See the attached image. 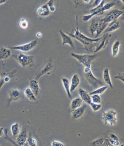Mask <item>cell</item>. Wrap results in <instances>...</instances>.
<instances>
[{
	"mask_svg": "<svg viewBox=\"0 0 124 146\" xmlns=\"http://www.w3.org/2000/svg\"><path fill=\"white\" fill-rule=\"evenodd\" d=\"M75 34H73L71 33L66 32V33L70 36L72 37L73 38L77 39L84 45V49L87 50L88 52H92V48L95 47L97 45V42L100 40L103 37V36L99 38H96L95 39H92L91 38L87 37L83 34L80 31L79 29V25H78V17H76V28L74 29Z\"/></svg>",
	"mask_w": 124,
	"mask_h": 146,
	"instance_id": "obj_1",
	"label": "cell"
},
{
	"mask_svg": "<svg viewBox=\"0 0 124 146\" xmlns=\"http://www.w3.org/2000/svg\"><path fill=\"white\" fill-rule=\"evenodd\" d=\"M91 67V66L84 67V77L89 84L95 89L97 88L99 86H105V84L103 83L101 80L99 79L94 76Z\"/></svg>",
	"mask_w": 124,
	"mask_h": 146,
	"instance_id": "obj_2",
	"label": "cell"
},
{
	"mask_svg": "<svg viewBox=\"0 0 124 146\" xmlns=\"http://www.w3.org/2000/svg\"><path fill=\"white\" fill-rule=\"evenodd\" d=\"M54 67V63L53 59L50 57L44 62L42 66L40 68L35 74L34 79L38 81L39 78L44 75L49 74L53 70Z\"/></svg>",
	"mask_w": 124,
	"mask_h": 146,
	"instance_id": "obj_3",
	"label": "cell"
},
{
	"mask_svg": "<svg viewBox=\"0 0 124 146\" xmlns=\"http://www.w3.org/2000/svg\"><path fill=\"white\" fill-rule=\"evenodd\" d=\"M13 57L16 59L18 63L23 68L33 67L34 64V57L32 55H28L25 54H14Z\"/></svg>",
	"mask_w": 124,
	"mask_h": 146,
	"instance_id": "obj_4",
	"label": "cell"
},
{
	"mask_svg": "<svg viewBox=\"0 0 124 146\" xmlns=\"http://www.w3.org/2000/svg\"><path fill=\"white\" fill-rule=\"evenodd\" d=\"M71 55L78 60L80 63L84 65V67L91 66L92 62L97 57V54H80L72 52Z\"/></svg>",
	"mask_w": 124,
	"mask_h": 146,
	"instance_id": "obj_5",
	"label": "cell"
},
{
	"mask_svg": "<svg viewBox=\"0 0 124 146\" xmlns=\"http://www.w3.org/2000/svg\"><path fill=\"white\" fill-rule=\"evenodd\" d=\"M117 113L113 109L104 112L102 115V119L106 125L114 126L116 124L117 121Z\"/></svg>",
	"mask_w": 124,
	"mask_h": 146,
	"instance_id": "obj_6",
	"label": "cell"
},
{
	"mask_svg": "<svg viewBox=\"0 0 124 146\" xmlns=\"http://www.w3.org/2000/svg\"><path fill=\"white\" fill-rule=\"evenodd\" d=\"M123 14L124 11L123 10L118 9H114L109 12L104 18H102L100 20L101 21L109 23L115 20H117L118 18H119Z\"/></svg>",
	"mask_w": 124,
	"mask_h": 146,
	"instance_id": "obj_7",
	"label": "cell"
},
{
	"mask_svg": "<svg viewBox=\"0 0 124 146\" xmlns=\"http://www.w3.org/2000/svg\"><path fill=\"white\" fill-rule=\"evenodd\" d=\"M37 40H34L31 42L21 45L17 46L15 47H10V49L13 50H18L23 52H31L34 47L37 45Z\"/></svg>",
	"mask_w": 124,
	"mask_h": 146,
	"instance_id": "obj_8",
	"label": "cell"
},
{
	"mask_svg": "<svg viewBox=\"0 0 124 146\" xmlns=\"http://www.w3.org/2000/svg\"><path fill=\"white\" fill-rule=\"evenodd\" d=\"M111 37V35L108 34L103 35V37L101 39L97 42V45L95 46V49L93 52V53L95 54L102 49H105L109 44Z\"/></svg>",
	"mask_w": 124,
	"mask_h": 146,
	"instance_id": "obj_9",
	"label": "cell"
},
{
	"mask_svg": "<svg viewBox=\"0 0 124 146\" xmlns=\"http://www.w3.org/2000/svg\"><path fill=\"white\" fill-rule=\"evenodd\" d=\"M22 97V93L21 91L19 89H11L9 92L8 94V104H9L12 102L18 101Z\"/></svg>",
	"mask_w": 124,
	"mask_h": 146,
	"instance_id": "obj_10",
	"label": "cell"
},
{
	"mask_svg": "<svg viewBox=\"0 0 124 146\" xmlns=\"http://www.w3.org/2000/svg\"><path fill=\"white\" fill-rule=\"evenodd\" d=\"M17 144L18 146H23L25 144L28 138L27 131L24 129L20 131L19 134L17 136Z\"/></svg>",
	"mask_w": 124,
	"mask_h": 146,
	"instance_id": "obj_11",
	"label": "cell"
},
{
	"mask_svg": "<svg viewBox=\"0 0 124 146\" xmlns=\"http://www.w3.org/2000/svg\"><path fill=\"white\" fill-rule=\"evenodd\" d=\"M87 108V106L84 104L83 106L78 107L76 109L73 110L72 112V117L73 119H77L82 117L86 112Z\"/></svg>",
	"mask_w": 124,
	"mask_h": 146,
	"instance_id": "obj_12",
	"label": "cell"
},
{
	"mask_svg": "<svg viewBox=\"0 0 124 146\" xmlns=\"http://www.w3.org/2000/svg\"><path fill=\"white\" fill-rule=\"evenodd\" d=\"M59 34H60V36H61L62 39L63 40L62 45L63 46L66 45V44H68L73 48H75L74 42L73 41L72 38L71 36H70L69 35H68V34L63 32L61 30H59Z\"/></svg>",
	"mask_w": 124,
	"mask_h": 146,
	"instance_id": "obj_13",
	"label": "cell"
},
{
	"mask_svg": "<svg viewBox=\"0 0 124 146\" xmlns=\"http://www.w3.org/2000/svg\"><path fill=\"white\" fill-rule=\"evenodd\" d=\"M29 88L31 89L36 97L38 96L40 92V88L38 81L34 79H31L29 82Z\"/></svg>",
	"mask_w": 124,
	"mask_h": 146,
	"instance_id": "obj_14",
	"label": "cell"
},
{
	"mask_svg": "<svg viewBox=\"0 0 124 146\" xmlns=\"http://www.w3.org/2000/svg\"><path fill=\"white\" fill-rule=\"evenodd\" d=\"M80 84V78L79 75L77 74H75L73 75L72 77L71 78V84H70V90L71 93L74 92Z\"/></svg>",
	"mask_w": 124,
	"mask_h": 146,
	"instance_id": "obj_15",
	"label": "cell"
},
{
	"mask_svg": "<svg viewBox=\"0 0 124 146\" xmlns=\"http://www.w3.org/2000/svg\"><path fill=\"white\" fill-rule=\"evenodd\" d=\"M120 27L119 21L117 20H115L108 24V26L104 31L105 32H113L119 29Z\"/></svg>",
	"mask_w": 124,
	"mask_h": 146,
	"instance_id": "obj_16",
	"label": "cell"
},
{
	"mask_svg": "<svg viewBox=\"0 0 124 146\" xmlns=\"http://www.w3.org/2000/svg\"><path fill=\"white\" fill-rule=\"evenodd\" d=\"M79 94L80 96V98L82 100V101H84V102L88 104H90L91 102V96L87 91L82 88H80L79 89Z\"/></svg>",
	"mask_w": 124,
	"mask_h": 146,
	"instance_id": "obj_17",
	"label": "cell"
},
{
	"mask_svg": "<svg viewBox=\"0 0 124 146\" xmlns=\"http://www.w3.org/2000/svg\"><path fill=\"white\" fill-rule=\"evenodd\" d=\"M36 12L37 14L41 17L48 16L51 14L47 3L37 8Z\"/></svg>",
	"mask_w": 124,
	"mask_h": 146,
	"instance_id": "obj_18",
	"label": "cell"
},
{
	"mask_svg": "<svg viewBox=\"0 0 124 146\" xmlns=\"http://www.w3.org/2000/svg\"><path fill=\"white\" fill-rule=\"evenodd\" d=\"M103 79L104 82L108 86H109L111 88H113V84L111 81V78L110 76V72L108 68H105L104 69L103 71Z\"/></svg>",
	"mask_w": 124,
	"mask_h": 146,
	"instance_id": "obj_19",
	"label": "cell"
},
{
	"mask_svg": "<svg viewBox=\"0 0 124 146\" xmlns=\"http://www.w3.org/2000/svg\"><path fill=\"white\" fill-rule=\"evenodd\" d=\"M11 55V51L9 48L2 47L0 48V60L8 59Z\"/></svg>",
	"mask_w": 124,
	"mask_h": 146,
	"instance_id": "obj_20",
	"label": "cell"
},
{
	"mask_svg": "<svg viewBox=\"0 0 124 146\" xmlns=\"http://www.w3.org/2000/svg\"><path fill=\"white\" fill-rule=\"evenodd\" d=\"M62 82L63 86H64L66 92V94L68 95V97L69 99H71L72 98V95H71V92L70 90V82H69V80L66 77H64V78L62 79Z\"/></svg>",
	"mask_w": 124,
	"mask_h": 146,
	"instance_id": "obj_21",
	"label": "cell"
},
{
	"mask_svg": "<svg viewBox=\"0 0 124 146\" xmlns=\"http://www.w3.org/2000/svg\"><path fill=\"white\" fill-rule=\"evenodd\" d=\"M109 23H106L105 22H103L98 20V25L97 27V31H96V36L95 38L98 37V36L102 32L105 30V29L108 26Z\"/></svg>",
	"mask_w": 124,
	"mask_h": 146,
	"instance_id": "obj_22",
	"label": "cell"
},
{
	"mask_svg": "<svg viewBox=\"0 0 124 146\" xmlns=\"http://www.w3.org/2000/svg\"><path fill=\"white\" fill-rule=\"evenodd\" d=\"M24 94L29 101L35 102L37 100L36 97L34 95L31 89L29 88H26L24 89Z\"/></svg>",
	"mask_w": 124,
	"mask_h": 146,
	"instance_id": "obj_23",
	"label": "cell"
},
{
	"mask_svg": "<svg viewBox=\"0 0 124 146\" xmlns=\"http://www.w3.org/2000/svg\"><path fill=\"white\" fill-rule=\"evenodd\" d=\"M121 45V42L119 40L115 41L112 46V55L113 57L117 56L119 52L120 46Z\"/></svg>",
	"mask_w": 124,
	"mask_h": 146,
	"instance_id": "obj_24",
	"label": "cell"
},
{
	"mask_svg": "<svg viewBox=\"0 0 124 146\" xmlns=\"http://www.w3.org/2000/svg\"><path fill=\"white\" fill-rule=\"evenodd\" d=\"M82 100L80 98H76L73 99L71 101V104H70L71 109L73 110H74L80 106H82Z\"/></svg>",
	"mask_w": 124,
	"mask_h": 146,
	"instance_id": "obj_25",
	"label": "cell"
},
{
	"mask_svg": "<svg viewBox=\"0 0 124 146\" xmlns=\"http://www.w3.org/2000/svg\"><path fill=\"white\" fill-rule=\"evenodd\" d=\"M11 131L13 136H17L21 131L19 124L18 123L13 124L11 126Z\"/></svg>",
	"mask_w": 124,
	"mask_h": 146,
	"instance_id": "obj_26",
	"label": "cell"
},
{
	"mask_svg": "<svg viewBox=\"0 0 124 146\" xmlns=\"http://www.w3.org/2000/svg\"><path fill=\"white\" fill-rule=\"evenodd\" d=\"M102 14H103V13H102L101 10H98V11H97L91 13V14H90L84 15L82 17V20H83L84 21H88L90 19H91L95 16H96V15H101Z\"/></svg>",
	"mask_w": 124,
	"mask_h": 146,
	"instance_id": "obj_27",
	"label": "cell"
},
{
	"mask_svg": "<svg viewBox=\"0 0 124 146\" xmlns=\"http://www.w3.org/2000/svg\"><path fill=\"white\" fill-rule=\"evenodd\" d=\"M109 86H103L102 87L100 88H97V89H95V90L93 91L92 92L90 93L89 95H92L93 94H97V95H101L103 94L105 92V91H106L107 89H108Z\"/></svg>",
	"mask_w": 124,
	"mask_h": 146,
	"instance_id": "obj_28",
	"label": "cell"
},
{
	"mask_svg": "<svg viewBox=\"0 0 124 146\" xmlns=\"http://www.w3.org/2000/svg\"><path fill=\"white\" fill-rule=\"evenodd\" d=\"M98 25V21H97L95 20H92L90 26L89 27V30H90V32L91 33L92 35H93L96 32Z\"/></svg>",
	"mask_w": 124,
	"mask_h": 146,
	"instance_id": "obj_29",
	"label": "cell"
},
{
	"mask_svg": "<svg viewBox=\"0 0 124 146\" xmlns=\"http://www.w3.org/2000/svg\"><path fill=\"white\" fill-rule=\"evenodd\" d=\"M115 2H110L108 3L104 4L102 8V12L104 13V12L107 10H110L111 8H113L115 5Z\"/></svg>",
	"mask_w": 124,
	"mask_h": 146,
	"instance_id": "obj_30",
	"label": "cell"
},
{
	"mask_svg": "<svg viewBox=\"0 0 124 146\" xmlns=\"http://www.w3.org/2000/svg\"><path fill=\"white\" fill-rule=\"evenodd\" d=\"M91 99V102L96 104H101V99L100 95L97 94H93L90 95Z\"/></svg>",
	"mask_w": 124,
	"mask_h": 146,
	"instance_id": "obj_31",
	"label": "cell"
},
{
	"mask_svg": "<svg viewBox=\"0 0 124 146\" xmlns=\"http://www.w3.org/2000/svg\"><path fill=\"white\" fill-rule=\"evenodd\" d=\"M89 104L93 112H97L101 108L102 105L101 104H96L91 102Z\"/></svg>",
	"mask_w": 124,
	"mask_h": 146,
	"instance_id": "obj_32",
	"label": "cell"
},
{
	"mask_svg": "<svg viewBox=\"0 0 124 146\" xmlns=\"http://www.w3.org/2000/svg\"><path fill=\"white\" fill-rule=\"evenodd\" d=\"M104 139L103 138H98L97 139L95 140L90 143L91 146H102Z\"/></svg>",
	"mask_w": 124,
	"mask_h": 146,
	"instance_id": "obj_33",
	"label": "cell"
},
{
	"mask_svg": "<svg viewBox=\"0 0 124 146\" xmlns=\"http://www.w3.org/2000/svg\"><path fill=\"white\" fill-rule=\"evenodd\" d=\"M27 143L30 146H37V142L36 140L32 137H28Z\"/></svg>",
	"mask_w": 124,
	"mask_h": 146,
	"instance_id": "obj_34",
	"label": "cell"
},
{
	"mask_svg": "<svg viewBox=\"0 0 124 146\" xmlns=\"http://www.w3.org/2000/svg\"><path fill=\"white\" fill-rule=\"evenodd\" d=\"M19 26L24 29H27L28 26V23L27 20H26L25 19L23 18L20 21L19 23Z\"/></svg>",
	"mask_w": 124,
	"mask_h": 146,
	"instance_id": "obj_35",
	"label": "cell"
},
{
	"mask_svg": "<svg viewBox=\"0 0 124 146\" xmlns=\"http://www.w3.org/2000/svg\"><path fill=\"white\" fill-rule=\"evenodd\" d=\"M115 79H118L120 80L123 83H124V72H122V73H118V74L115 77Z\"/></svg>",
	"mask_w": 124,
	"mask_h": 146,
	"instance_id": "obj_36",
	"label": "cell"
},
{
	"mask_svg": "<svg viewBox=\"0 0 124 146\" xmlns=\"http://www.w3.org/2000/svg\"><path fill=\"white\" fill-rule=\"evenodd\" d=\"M52 146H64V145L63 143L60 142L59 141H53L52 142Z\"/></svg>",
	"mask_w": 124,
	"mask_h": 146,
	"instance_id": "obj_37",
	"label": "cell"
},
{
	"mask_svg": "<svg viewBox=\"0 0 124 146\" xmlns=\"http://www.w3.org/2000/svg\"><path fill=\"white\" fill-rule=\"evenodd\" d=\"M109 136H110L109 139L112 140H119L118 137L114 133H110Z\"/></svg>",
	"mask_w": 124,
	"mask_h": 146,
	"instance_id": "obj_38",
	"label": "cell"
},
{
	"mask_svg": "<svg viewBox=\"0 0 124 146\" xmlns=\"http://www.w3.org/2000/svg\"><path fill=\"white\" fill-rule=\"evenodd\" d=\"M103 146H111V144L110 143V141L109 139H105L104 141L103 142V144H102Z\"/></svg>",
	"mask_w": 124,
	"mask_h": 146,
	"instance_id": "obj_39",
	"label": "cell"
},
{
	"mask_svg": "<svg viewBox=\"0 0 124 146\" xmlns=\"http://www.w3.org/2000/svg\"><path fill=\"white\" fill-rule=\"evenodd\" d=\"M102 1H103V0H95L94 3H93V6L97 7V5H99V4L101 3V2Z\"/></svg>",
	"mask_w": 124,
	"mask_h": 146,
	"instance_id": "obj_40",
	"label": "cell"
},
{
	"mask_svg": "<svg viewBox=\"0 0 124 146\" xmlns=\"http://www.w3.org/2000/svg\"><path fill=\"white\" fill-rule=\"evenodd\" d=\"M54 0H49L47 4L48 5V7H50L52 5H54Z\"/></svg>",
	"mask_w": 124,
	"mask_h": 146,
	"instance_id": "obj_41",
	"label": "cell"
},
{
	"mask_svg": "<svg viewBox=\"0 0 124 146\" xmlns=\"http://www.w3.org/2000/svg\"><path fill=\"white\" fill-rule=\"evenodd\" d=\"M48 8H49V10H50L51 13L55 11V7H54V5H52L50 7H48Z\"/></svg>",
	"mask_w": 124,
	"mask_h": 146,
	"instance_id": "obj_42",
	"label": "cell"
},
{
	"mask_svg": "<svg viewBox=\"0 0 124 146\" xmlns=\"http://www.w3.org/2000/svg\"><path fill=\"white\" fill-rule=\"evenodd\" d=\"M4 132H3V128H0V137L3 135Z\"/></svg>",
	"mask_w": 124,
	"mask_h": 146,
	"instance_id": "obj_43",
	"label": "cell"
},
{
	"mask_svg": "<svg viewBox=\"0 0 124 146\" xmlns=\"http://www.w3.org/2000/svg\"><path fill=\"white\" fill-rule=\"evenodd\" d=\"M36 36L38 38H40L42 36V34L41 32H38L36 34Z\"/></svg>",
	"mask_w": 124,
	"mask_h": 146,
	"instance_id": "obj_44",
	"label": "cell"
},
{
	"mask_svg": "<svg viewBox=\"0 0 124 146\" xmlns=\"http://www.w3.org/2000/svg\"><path fill=\"white\" fill-rule=\"evenodd\" d=\"M7 2V0H0V5Z\"/></svg>",
	"mask_w": 124,
	"mask_h": 146,
	"instance_id": "obj_45",
	"label": "cell"
},
{
	"mask_svg": "<svg viewBox=\"0 0 124 146\" xmlns=\"http://www.w3.org/2000/svg\"><path fill=\"white\" fill-rule=\"evenodd\" d=\"M86 3H89L91 1V0H82Z\"/></svg>",
	"mask_w": 124,
	"mask_h": 146,
	"instance_id": "obj_46",
	"label": "cell"
},
{
	"mask_svg": "<svg viewBox=\"0 0 124 146\" xmlns=\"http://www.w3.org/2000/svg\"><path fill=\"white\" fill-rule=\"evenodd\" d=\"M122 2L123 3H124V0H121Z\"/></svg>",
	"mask_w": 124,
	"mask_h": 146,
	"instance_id": "obj_47",
	"label": "cell"
}]
</instances>
